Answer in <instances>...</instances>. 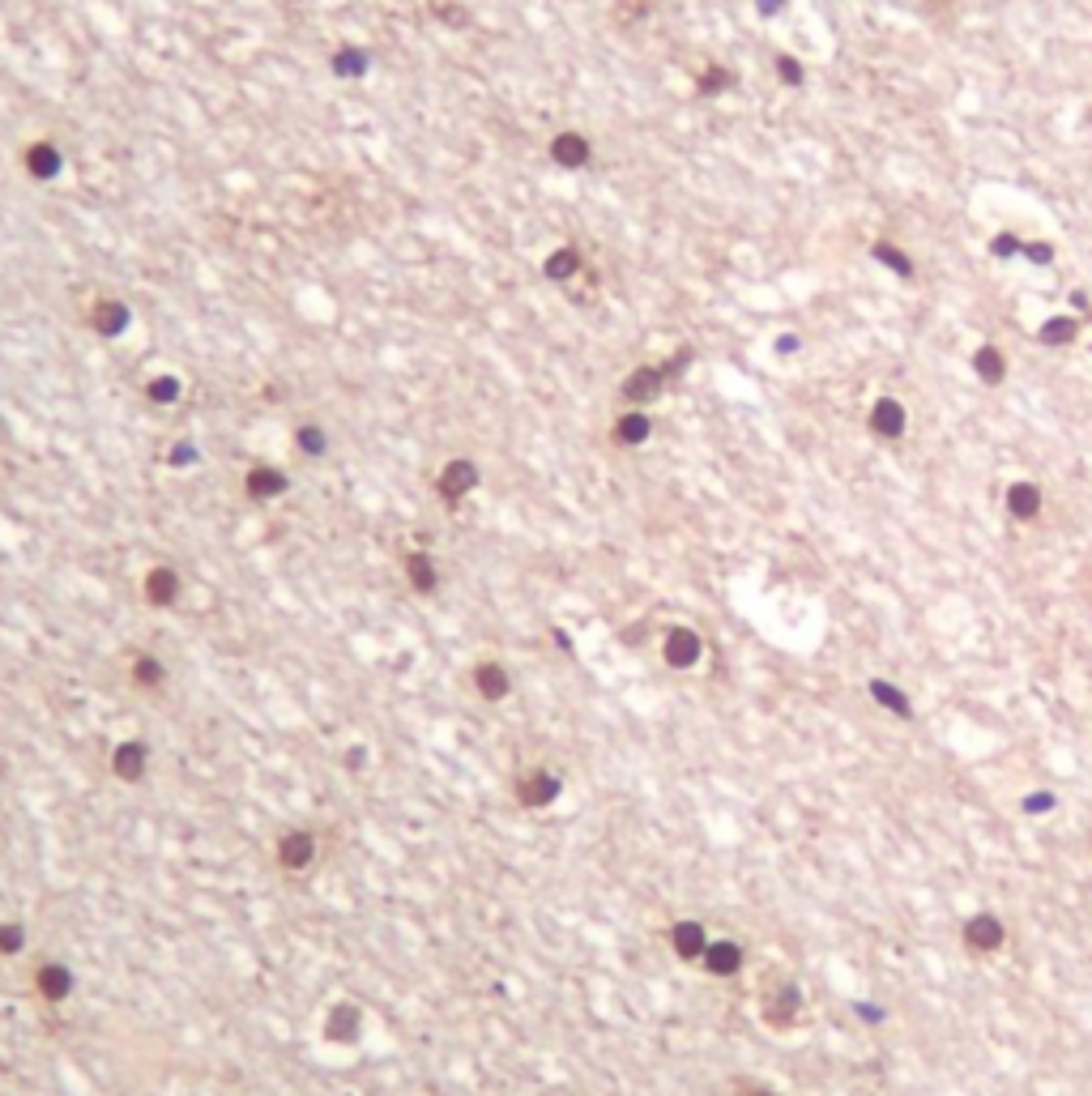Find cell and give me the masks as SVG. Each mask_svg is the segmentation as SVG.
I'll return each mask as SVG.
<instances>
[{
  "mask_svg": "<svg viewBox=\"0 0 1092 1096\" xmlns=\"http://www.w3.org/2000/svg\"><path fill=\"white\" fill-rule=\"evenodd\" d=\"M973 363H977V376L981 380H991V384H994V380H1003V354L999 351H991V346H986V351H977V359H973Z\"/></svg>",
  "mask_w": 1092,
  "mask_h": 1096,
  "instance_id": "29",
  "label": "cell"
},
{
  "mask_svg": "<svg viewBox=\"0 0 1092 1096\" xmlns=\"http://www.w3.org/2000/svg\"><path fill=\"white\" fill-rule=\"evenodd\" d=\"M551 158H555L559 166H568V171H581V166L593 158V146H589V137H585V133L564 129V133H555V137H551Z\"/></svg>",
  "mask_w": 1092,
  "mask_h": 1096,
  "instance_id": "10",
  "label": "cell"
},
{
  "mask_svg": "<svg viewBox=\"0 0 1092 1096\" xmlns=\"http://www.w3.org/2000/svg\"><path fill=\"white\" fill-rule=\"evenodd\" d=\"M359 1028H363V1011L354 1003H334L329 1007V1015H324V1037L329 1041H354L359 1037Z\"/></svg>",
  "mask_w": 1092,
  "mask_h": 1096,
  "instance_id": "13",
  "label": "cell"
},
{
  "mask_svg": "<svg viewBox=\"0 0 1092 1096\" xmlns=\"http://www.w3.org/2000/svg\"><path fill=\"white\" fill-rule=\"evenodd\" d=\"M406 581L414 593H435L440 589V568H435V559L427 551H414L406 555Z\"/></svg>",
  "mask_w": 1092,
  "mask_h": 1096,
  "instance_id": "18",
  "label": "cell"
},
{
  "mask_svg": "<svg viewBox=\"0 0 1092 1096\" xmlns=\"http://www.w3.org/2000/svg\"><path fill=\"white\" fill-rule=\"evenodd\" d=\"M662 384H666V368H636L623 380V401L628 406H645V401H653L662 393Z\"/></svg>",
  "mask_w": 1092,
  "mask_h": 1096,
  "instance_id": "12",
  "label": "cell"
},
{
  "mask_svg": "<svg viewBox=\"0 0 1092 1096\" xmlns=\"http://www.w3.org/2000/svg\"><path fill=\"white\" fill-rule=\"evenodd\" d=\"M751 1096H764V1092H751Z\"/></svg>",
  "mask_w": 1092,
  "mask_h": 1096,
  "instance_id": "40",
  "label": "cell"
},
{
  "mask_svg": "<svg viewBox=\"0 0 1092 1096\" xmlns=\"http://www.w3.org/2000/svg\"><path fill=\"white\" fill-rule=\"evenodd\" d=\"M786 0H759V13H777Z\"/></svg>",
  "mask_w": 1092,
  "mask_h": 1096,
  "instance_id": "38",
  "label": "cell"
},
{
  "mask_svg": "<svg viewBox=\"0 0 1092 1096\" xmlns=\"http://www.w3.org/2000/svg\"><path fill=\"white\" fill-rule=\"evenodd\" d=\"M133 312L120 304V299H94L90 307H86V324H90V333H99V337H120L124 329H129Z\"/></svg>",
  "mask_w": 1092,
  "mask_h": 1096,
  "instance_id": "3",
  "label": "cell"
},
{
  "mask_svg": "<svg viewBox=\"0 0 1092 1096\" xmlns=\"http://www.w3.org/2000/svg\"><path fill=\"white\" fill-rule=\"evenodd\" d=\"M26 947V931L18 921H0V956H18Z\"/></svg>",
  "mask_w": 1092,
  "mask_h": 1096,
  "instance_id": "28",
  "label": "cell"
},
{
  "mask_svg": "<svg viewBox=\"0 0 1092 1096\" xmlns=\"http://www.w3.org/2000/svg\"><path fill=\"white\" fill-rule=\"evenodd\" d=\"M1024 257H1033V260H1050V248H1046V243H1033V248H1024Z\"/></svg>",
  "mask_w": 1092,
  "mask_h": 1096,
  "instance_id": "36",
  "label": "cell"
},
{
  "mask_svg": "<svg viewBox=\"0 0 1092 1096\" xmlns=\"http://www.w3.org/2000/svg\"><path fill=\"white\" fill-rule=\"evenodd\" d=\"M875 257H880V260H888V265L897 269V274H909V260L900 257L897 248H888V243H880V248H875Z\"/></svg>",
  "mask_w": 1092,
  "mask_h": 1096,
  "instance_id": "33",
  "label": "cell"
},
{
  "mask_svg": "<svg viewBox=\"0 0 1092 1096\" xmlns=\"http://www.w3.org/2000/svg\"><path fill=\"white\" fill-rule=\"evenodd\" d=\"M777 73H781V82H789V86H803V69H798V60H794V55H781Z\"/></svg>",
  "mask_w": 1092,
  "mask_h": 1096,
  "instance_id": "32",
  "label": "cell"
},
{
  "mask_svg": "<svg viewBox=\"0 0 1092 1096\" xmlns=\"http://www.w3.org/2000/svg\"><path fill=\"white\" fill-rule=\"evenodd\" d=\"M346 759H351V764H346V768H363V759H367V751H363V746H359V751H351V756H346Z\"/></svg>",
  "mask_w": 1092,
  "mask_h": 1096,
  "instance_id": "37",
  "label": "cell"
},
{
  "mask_svg": "<svg viewBox=\"0 0 1092 1096\" xmlns=\"http://www.w3.org/2000/svg\"><path fill=\"white\" fill-rule=\"evenodd\" d=\"M994 252H999V257H1007V252H1016V240H999V243H994Z\"/></svg>",
  "mask_w": 1092,
  "mask_h": 1096,
  "instance_id": "39",
  "label": "cell"
},
{
  "mask_svg": "<svg viewBox=\"0 0 1092 1096\" xmlns=\"http://www.w3.org/2000/svg\"><path fill=\"white\" fill-rule=\"evenodd\" d=\"M1024 806H1028V811H1046V806H1050V793H1033Z\"/></svg>",
  "mask_w": 1092,
  "mask_h": 1096,
  "instance_id": "35",
  "label": "cell"
},
{
  "mask_svg": "<svg viewBox=\"0 0 1092 1096\" xmlns=\"http://www.w3.org/2000/svg\"><path fill=\"white\" fill-rule=\"evenodd\" d=\"M295 448L304 452V457H324V448H329V435H324V427L304 423L295 431Z\"/></svg>",
  "mask_w": 1092,
  "mask_h": 1096,
  "instance_id": "26",
  "label": "cell"
},
{
  "mask_svg": "<svg viewBox=\"0 0 1092 1096\" xmlns=\"http://www.w3.org/2000/svg\"><path fill=\"white\" fill-rule=\"evenodd\" d=\"M474 691H478L482 700H508L512 696V674L504 670L500 662H478L474 665Z\"/></svg>",
  "mask_w": 1092,
  "mask_h": 1096,
  "instance_id": "11",
  "label": "cell"
},
{
  "mask_svg": "<svg viewBox=\"0 0 1092 1096\" xmlns=\"http://www.w3.org/2000/svg\"><path fill=\"white\" fill-rule=\"evenodd\" d=\"M316 862V837L304 828H290L282 832L278 840V867L282 870H307Z\"/></svg>",
  "mask_w": 1092,
  "mask_h": 1096,
  "instance_id": "4",
  "label": "cell"
},
{
  "mask_svg": "<svg viewBox=\"0 0 1092 1096\" xmlns=\"http://www.w3.org/2000/svg\"><path fill=\"white\" fill-rule=\"evenodd\" d=\"M704 653L700 636H695L692 627H670L666 640H662V657H666V665H675V670H687V665H695Z\"/></svg>",
  "mask_w": 1092,
  "mask_h": 1096,
  "instance_id": "5",
  "label": "cell"
},
{
  "mask_svg": "<svg viewBox=\"0 0 1092 1096\" xmlns=\"http://www.w3.org/2000/svg\"><path fill=\"white\" fill-rule=\"evenodd\" d=\"M964 943L973 951H999L1003 947V921L991 917V913H977V917L964 926Z\"/></svg>",
  "mask_w": 1092,
  "mask_h": 1096,
  "instance_id": "15",
  "label": "cell"
},
{
  "mask_svg": "<svg viewBox=\"0 0 1092 1096\" xmlns=\"http://www.w3.org/2000/svg\"><path fill=\"white\" fill-rule=\"evenodd\" d=\"M581 265L585 260H581V252L576 248H555L551 257H546V277H551V282H568V277L581 274Z\"/></svg>",
  "mask_w": 1092,
  "mask_h": 1096,
  "instance_id": "21",
  "label": "cell"
},
{
  "mask_svg": "<svg viewBox=\"0 0 1092 1096\" xmlns=\"http://www.w3.org/2000/svg\"><path fill=\"white\" fill-rule=\"evenodd\" d=\"M141 589H146V602H149V606L167 610V606H176V602H179V589H184V585H179V571H176V568L158 563V568H149V571H146V585H141Z\"/></svg>",
  "mask_w": 1092,
  "mask_h": 1096,
  "instance_id": "8",
  "label": "cell"
},
{
  "mask_svg": "<svg viewBox=\"0 0 1092 1096\" xmlns=\"http://www.w3.org/2000/svg\"><path fill=\"white\" fill-rule=\"evenodd\" d=\"M474 487H478V465H474L470 457H453V461L445 465V470L435 474V495L445 499L448 508L461 504V499L470 495Z\"/></svg>",
  "mask_w": 1092,
  "mask_h": 1096,
  "instance_id": "1",
  "label": "cell"
},
{
  "mask_svg": "<svg viewBox=\"0 0 1092 1096\" xmlns=\"http://www.w3.org/2000/svg\"><path fill=\"white\" fill-rule=\"evenodd\" d=\"M564 793V781H559L551 768H529L525 776L517 781V798H521V806H551V802Z\"/></svg>",
  "mask_w": 1092,
  "mask_h": 1096,
  "instance_id": "2",
  "label": "cell"
},
{
  "mask_svg": "<svg viewBox=\"0 0 1092 1096\" xmlns=\"http://www.w3.org/2000/svg\"><path fill=\"white\" fill-rule=\"evenodd\" d=\"M329 69H334L337 77H363L367 73V52H363V47H342V52H334Z\"/></svg>",
  "mask_w": 1092,
  "mask_h": 1096,
  "instance_id": "24",
  "label": "cell"
},
{
  "mask_svg": "<svg viewBox=\"0 0 1092 1096\" xmlns=\"http://www.w3.org/2000/svg\"><path fill=\"white\" fill-rule=\"evenodd\" d=\"M870 427H875V435L897 440V435L905 431V410H900V401H892V397L875 401V410H870Z\"/></svg>",
  "mask_w": 1092,
  "mask_h": 1096,
  "instance_id": "19",
  "label": "cell"
},
{
  "mask_svg": "<svg viewBox=\"0 0 1092 1096\" xmlns=\"http://www.w3.org/2000/svg\"><path fill=\"white\" fill-rule=\"evenodd\" d=\"M648 431H653V423H648V415H640V410H628V415L615 423V440L619 444H645Z\"/></svg>",
  "mask_w": 1092,
  "mask_h": 1096,
  "instance_id": "23",
  "label": "cell"
},
{
  "mask_svg": "<svg viewBox=\"0 0 1092 1096\" xmlns=\"http://www.w3.org/2000/svg\"><path fill=\"white\" fill-rule=\"evenodd\" d=\"M700 960H704V968H709L713 977H734L742 968V951H739V943H730V939L709 943Z\"/></svg>",
  "mask_w": 1092,
  "mask_h": 1096,
  "instance_id": "16",
  "label": "cell"
},
{
  "mask_svg": "<svg viewBox=\"0 0 1092 1096\" xmlns=\"http://www.w3.org/2000/svg\"><path fill=\"white\" fill-rule=\"evenodd\" d=\"M1007 508H1011V516L1028 521V516H1037V508H1041V491H1037L1033 482H1016V487L1007 491Z\"/></svg>",
  "mask_w": 1092,
  "mask_h": 1096,
  "instance_id": "22",
  "label": "cell"
},
{
  "mask_svg": "<svg viewBox=\"0 0 1092 1096\" xmlns=\"http://www.w3.org/2000/svg\"><path fill=\"white\" fill-rule=\"evenodd\" d=\"M179 393H184V384H179L176 376H154V380L146 384V397L154 401V406H176Z\"/></svg>",
  "mask_w": 1092,
  "mask_h": 1096,
  "instance_id": "25",
  "label": "cell"
},
{
  "mask_svg": "<svg viewBox=\"0 0 1092 1096\" xmlns=\"http://www.w3.org/2000/svg\"><path fill=\"white\" fill-rule=\"evenodd\" d=\"M243 491H248L252 499H260V504H265V499L287 495V491H290V478L278 470V465L260 461V465H252V470H248V478H243Z\"/></svg>",
  "mask_w": 1092,
  "mask_h": 1096,
  "instance_id": "9",
  "label": "cell"
},
{
  "mask_svg": "<svg viewBox=\"0 0 1092 1096\" xmlns=\"http://www.w3.org/2000/svg\"><path fill=\"white\" fill-rule=\"evenodd\" d=\"M193 461H196V448H193V444L179 440L176 448H171V465H193Z\"/></svg>",
  "mask_w": 1092,
  "mask_h": 1096,
  "instance_id": "34",
  "label": "cell"
},
{
  "mask_svg": "<svg viewBox=\"0 0 1092 1096\" xmlns=\"http://www.w3.org/2000/svg\"><path fill=\"white\" fill-rule=\"evenodd\" d=\"M22 166H26L35 180H56L60 176V149L52 141H30L22 149Z\"/></svg>",
  "mask_w": 1092,
  "mask_h": 1096,
  "instance_id": "14",
  "label": "cell"
},
{
  "mask_svg": "<svg viewBox=\"0 0 1092 1096\" xmlns=\"http://www.w3.org/2000/svg\"><path fill=\"white\" fill-rule=\"evenodd\" d=\"M1071 333H1075V321L1063 316V321H1050L1046 329H1041V341H1046V346H1058V341H1071Z\"/></svg>",
  "mask_w": 1092,
  "mask_h": 1096,
  "instance_id": "30",
  "label": "cell"
},
{
  "mask_svg": "<svg viewBox=\"0 0 1092 1096\" xmlns=\"http://www.w3.org/2000/svg\"><path fill=\"white\" fill-rule=\"evenodd\" d=\"M163 682H167V665L158 662L154 653H137V657H133V687L158 691Z\"/></svg>",
  "mask_w": 1092,
  "mask_h": 1096,
  "instance_id": "20",
  "label": "cell"
},
{
  "mask_svg": "<svg viewBox=\"0 0 1092 1096\" xmlns=\"http://www.w3.org/2000/svg\"><path fill=\"white\" fill-rule=\"evenodd\" d=\"M870 691H875V700H880L883 709L900 712V717H909V712H913V709H909V700H905V691L892 687V682H880V679H875V682H870Z\"/></svg>",
  "mask_w": 1092,
  "mask_h": 1096,
  "instance_id": "27",
  "label": "cell"
},
{
  "mask_svg": "<svg viewBox=\"0 0 1092 1096\" xmlns=\"http://www.w3.org/2000/svg\"><path fill=\"white\" fill-rule=\"evenodd\" d=\"M149 773V746L137 743V738H129V743H120L112 751V776L116 781H141V776Z\"/></svg>",
  "mask_w": 1092,
  "mask_h": 1096,
  "instance_id": "7",
  "label": "cell"
},
{
  "mask_svg": "<svg viewBox=\"0 0 1092 1096\" xmlns=\"http://www.w3.org/2000/svg\"><path fill=\"white\" fill-rule=\"evenodd\" d=\"M35 990L43 1003H65L69 994H73V968L60 964V960H47V964H39L35 973Z\"/></svg>",
  "mask_w": 1092,
  "mask_h": 1096,
  "instance_id": "6",
  "label": "cell"
},
{
  "mask_svg": "<svg viewBox=\"0 0 1092 1096\" xmlns=\"http://www.w3.org/2000/svg\"><path fill=\"white\" fill-rule=\"evenodd\" d=\"M670 947H675L679 960H700L704 947H709V934H704L700 921H679L670 931Z\"/></svg>",
  "mask_w": 1092,
  "mask_h": 1096,
  "instance_id": "17",
  "label": "cell"
},
{
  "mask_svg": "<svg viewBox=\"0 0 1092 1096\" xmlns=\"http://www.w3.org/2000/svg\"><path fill=\"white\" fill-rule=\"evenodd\" d=\"M730 82H734V77L725 73V69H709V73L700 77V94H717V90H725Z\"/></svg>",
  "mask_w": 1092,
  "mask_h": 1096,
  "instance_id": "31",
  "label": "cell"
}]
</instances>
